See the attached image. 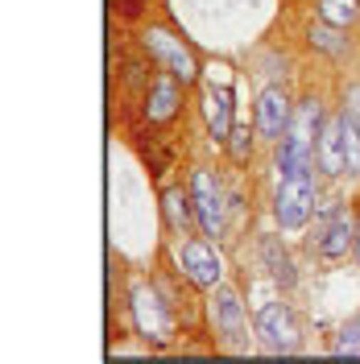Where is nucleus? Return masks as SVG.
<instances>
[{
	"label": "nucleus",
	"mask_w": 360,
	"mask_h": 364,
	"mask_svg": "<svg viewBox=\"0 0 360 364\" xmlns=\"http://www.w3.org/2000/svg\"><path fill=\"white\" fill-rule=\"evenodd\" d=\"M125 311H129V323H133V336L145 348L166 352V348L179 343V311L166 298V290L158 286V277L129 273V282H125Z\"/></svg>",
	"instance_id": "f257e3e1"
},
{
	"label": "nucleus",
	"mask_w": 360,
	"mask_h": 364,
	"mask_svg": "<svg viewBox=\"0 0 360 364\" xmlns=\"http://www.w3.org/2000/svg\"><path fill=\"white\" fill-rule=\"evenodd\" d=\"M327 100L319 91H302L294 100V116H290V129L286 136L273 145V170L277 174H290V170H302V166H315V141L319 129L327 120Z\"/></svg>",
	"instance_id": "f03ea898"
},
{
	"label": "nucleus",
	"mask_w": 360,
	"mask_h": 364,
	"mask_svg": "<svg viewBox=\"0 0 360 364\" xmlns=\"http://www.w3.org/2000/svg\"><path fill=\"white\" fill-rule=\"evenodd\" d=\"M323 174L319 166H302V170H290V174H277V186H273L270 199V215L282 232H307L311 220H315L319 203H323Z\"/></svg>",
	"instance_id": "7ed1b4c3"
},
{
	"label": "nucleus",
	"mask_w": 360,
	"mask_h": 364,
	"mask_svg": "<svg viewBox=\"0 0 360 364\" xmlns=\"http://www.w3.org/2000/svg\"><path fill=\"white\" fill-rule=\"evenodd\" d=\"M137 46H141V54H145L158 70H170V75L182 79L186 87H199L203 58L195 54V46L186 42L179 29H170V25H162V21H149V25H141Z\"/></svg>",
	"instance_id": "20e7f679"
},
{
	"label": "nucleus",
	"mask_w": 360,
	"mask_h": 364,
	"mask_svg": "<svg viewBox=\"0 0 360 364\" xmlns=\"http://www.w3.org/2000/svg\"><path fill=\"white\" fill-rule=\"evenodd\" d=\"M352 245H356V207L339 203V199H323L311 228H307V249L323 265H336V261L352 257Z\"/></svg>",
	"instance_id": "39448f33"
},
{
	"label": "nucleus",
	"mask_w": 360,
	"mask_h": 364,
	"mask_svg": "<svg viewBox=\"0 0 360 364\" xmlns=\"http://www.w3.org/2000/svg\"><path fill=\"white\" fill-rule=\"evenodd\" d=\"M203 315H207L216 348H224V352H248V306H245V294L232 282H220L216 290H207Z\"/></svg>",
	"instance_id": "423d86ee"
},
{
	"label": "nucleus",
	"mask_w": 360,
	"mask_h": 364,
	"mask_svg": "<svg viewBox=\"0 0 360 364\" xmlns=\"http://www.w3.org/2000/svg\"><path fill=\"white\" fill-rule=\"evenodd\" d=\"M253 343L265 356H294L302 348L298 315H294V306L282 294L257 302V311H253Z\"/></svg>",
	"instance_id": "0eeeda50"
},
{
	"label": "nucleus",
	"mask_w": 360,
	"mask_h": 364,
	"mask_svg": "<svg viewBox=\"0 0 360 364\" xmlns=\"http://www.w3.org/2000/svg\"><path fill=\"white\" fill-rule=\"evenodd\" d=\"M174 265H179V273L199 294H207L220 282H228V261L220 252V240H207L203 232H191V236L174 240Z\"/></svg>",
	"instance_id": "6e6552de"
},
{
	"label": "nucleus",
	"mask_w": 360,
	"mask_h": 364,
	"mask_svg": "<svg viewBox=\"0 0 360 364\" xmlns=\"http://www.w3.org/2000/svg\"><path fill=\"white\" fill-rule=\"evenodd\" d=\"M186 191L195 203V224L207 240H224L228 236V191L220 174L211 166H191L186 174Z\"/></svg>",
	"instance_id": "1a4fd4ad"
},
{
	"label": "nucleus",
	"mask_w": 360,
	"mask_h": 364,
	"mask_svg": "<svg viewBox=\"0 0 360 364\" xmlns=\"http://www.w3.org/2000/svg\"><path fill=\"white\" fill-rule=\"evenodd\" d=\"M199 116H203V124H207V136H211L216 145H224L228 133L236 129V75H232V70L220 75V83H216V75L203 70V79H199Z\"/></svg>",
	"instance_id": "9d476101"
},
{
	"label": "nucleus",
	"mask_w": 360,
	"mask_h": 364,
	"mask_svg": "<svg viewBox=\"0 0 360 364\" xmlns=\"http://www.w3.org/2000/svg\"><path fill=\"white\" fill-rule=\"evenodd\" d=\"M186 83L174 79L170 70H158L154 67V79H149V87L141 91V120L149 124V129H166V124H174L186 108Z\"/></svg>",
	"instance_id": "9b49d317"
},
{
	"label": "nucleus",
	"mask_w": 360,
	"mask_h": 364,
	"mask_svg": "<svg viewBox=\"0 0 360 364\" xmlns=\"http://www.w3.org/2000/svg\"><path fill=\"white\" fill-rule=\"evenodd\" d=\"M290 116H294V95L286 83H265L253 100V129L265 145H277L286 129H290Z\"/></svg>",
	"instance_id": "f8f14e48"
},
{
	"label": "nucleus",
	"mask_w": 360,
	"mask_h": 364,
	"mask_svg": "<svg viewBox=\"0 0 360 364\" xmlns=\"http://www.w3.org/2000/svg\"><path fill=\"white\" fill-rule=\"evenodd\" d=\"M315 166L327 182L348 178V145H344V112H339V108H332L327 120H323V129H319Z\"/></svg>",
	"instance_id": "ddd939ff"
},
{
	"label": "nucleus",
	"mask_w": 360,
	"mask_h": 364,
	"mask_svg": "<svg viewBox=\"0 0 360 364\" xmlns=\"http://www.w3.org/2000/svg\"><path fill=\"white\" fill-rule=\"evenodd\" d=\"M257 265L265 269V277L282 294H290L294 286H298V261H294V252L286 249V240L277 232H261L257 236Z\"/></svg>",
	"instance_id": "4468645a"
},
{
	"label": "nucleus",
	"mask_w": 360,
	"mask_h": 364,
	"mask_svg": "<svg viewBox=\"0 0 360 364\" xmlns=\"http://www.w3.org/2000/svg\"><path fill=\"white\" fill-rule=\"evenodd\" d=\"M158 207H162V228H166V236H170V240L199 232V224H195V203H191L186 182H170V186H162Z\"/></svg>",
	"instance_id": "2eb2a0df"
},
{
	"label": "nucleus",
	"mask_w": 360,
	"mask_h": 364,
	"mask_svg": "<svg viewBox=\"0 0 360 364\" xmlns=\"http://www.w3.org/2000/svg\"><path fill=\"white\" fill-rule=\"evenodd\" d=\"M307 46H311L315 54H323V58H332V63H339V58L352 54V38H348V29L323 21V17H315V21L307 25Z\"/></svg>",
	"instance_id": "dca6fc26"
},
{
	"label": "nucleus",
	"mask_w": 360,
	"mask_h": 364,
	"mask_svg": "<svg viewBox=\"0 0 360 364\" xmlns=\"http://www.w3.org/2000/svg\"><path fill=\"white\" fill-rule=\"evenodd\" d=\"M257 129H253V120H236V129L228 133V141L220 145L224 149V158L232 161V166H248L253 161V154H257Z\"/></svg>",
	"instance_id": "f3484780"
},
{
	"label": "nucleus",
	"mask_w": 360,
	"mask_h": 364,
	"mask_svg": "<svg viewBox=\"0 0 360 364\" xmlns=\"http://www.w3.org/2000/svg\"><path fill=\"white\" fill-rule=\"evenodd\" d=\"M315 17L339 25V29H352L360 21V0H315Z\"/></svg>",
	"instance_id": "a211bd4d"
},
{
	"label": "nucleus",
	"mask_w": 360,
	"mask_h": 364,
	"mask_svg": "<svg viewBox=\"0 0 360 364\" xmlns=\"http://www.w3.org/2000/svg\"><path fill=\"white\" fill-rule=\"evenodd\" d=\"M327 352H332V356H360V315H356V318H348V323L339 327Z\"/></svg>",
	"instance_id": "6ab92c4d"
},
{
	"label": "nucleus",
	"mask_w": 360,
	"mask_h": 364,
	"mask_svg": "<svg viewBox=\"0 0 360 364\" xmlns=\"http://www.w3.org/2000/svg\"><path fill=\"white\" fill-rule=\"evenodd\" d=\"M149 13V0H112V17L125 25H141Z\"/></svg>",
	"instance_id": "aec40b11"
},
{
	"label": "nucleus",
	"mask_w": 360,
	"mask_h": 364,
	"mask_svg": "<svg viewBox=\"0 0 360 364\" xmlns=\"http://www.w3.org/2000/svg\"><path fill=\"white\" fill-rule=\"evenodd\" d=\"M339 112H344V120L360 124V79H352L348 87L339 91Z\"/></svg>",
	"instance_id": "412c9836"
},
{
	"label": "nucleus",
	"mask_w": 360,
	"mask_h": 364,
	"mask_svg": "<svg viewBox=\"0 0 360 364\" xmlns=\"http://www.w3.org/2000/svg\"><path fill=\"white\" fill-rule=\"evenodd\" d=\"M352 261H356V269H360V199H356V245H352Z\"/></svg>",
	"instance_id": "4be33fe9"
}]
</instances>
